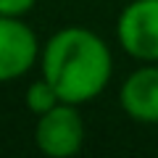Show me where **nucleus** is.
I'll use <instances>...</instances> for the list:
<instances>
[{
	"mask_svg": "<svg viewBox=\"0 0 158 158\" xmlns=\"http://www.w3.org/2000/svg\"><path fill=\"white\" fill-rule=\"evenodd\" d=\"M118 42L132 58L158 63V0H132L116 21Z\"/></svg>",
	"mask_w": 158,
	"mask_h": 158,
	"instance_id": "obj_3",
	"label": "nucleus"
},
{
	"mask_svg": "<svg viewBox=\"0 0 158 158\" xmlns=\"http://www.w3.org/2000/svg\"><path fill=\"white\" fill-rule=\"evenodd\" d=\"M40 53L32 27L16 16H0V82L21 79Z\"/></svg>",
	"mask_w": 158,
	"mask_h": 158,
	"instance_id": "obj_4",
	"label": "nucleus"
},
{
	"mask_svg": "<svg viewBox=\"0 0 158 158\" xmlns=\"http://www.w3.org/2000/svg\"><path fill=\"white\" fill-rule=\"evenodd\" d=\"M121 108L140 124H158V63L132 71L118 92Z\"/></svg>",
	"mask_w": 158,
	"mask_h": 158,
	"instance_id": "obj_5",
	"label": "nucleus"
},
{
	"mask_svg": "<svg viewBox=\"0 0 158 158\" xmlns=\"http://www.w3.org/2000/svg\"><path fill=\"white\" fill-rule=\"evenodd\" d=\"M24 103H27V108L32 113H37V116H42V113H48L50 108H56L58 103H63L61 98H58L56 87L48 82L45 77L37 79V82H32V85L27 87V95H24Z\"/></svg>",
	"mask_w": 158,
	"mask_h": 158,
	"instance_id": "obj_6",
	"label": "nucleus"
},
{
	"mask_svg": "<svg viewBox=\"0 0 158 158\" xmlns=\"http://www.w3.org/2000/svg\"><path fill=\"white\" fill-rule=\"evenodd\" d=\"M42 77L56 87L63 103H82L98 98L111 82L113 56L106 40L87 27H63L45 42L40 53Z\"/></svg>",
	"mask_w": 158,
	"mask_h": 158,
	"instance_id": "obj_1",
	"label": "nucleus"
},
{
	"mask_svg": "<svg viewBox=\"0 0 158 158\" xmlns=\"http://www.w3.org/2000/svg\"><path fill=\"white\" fill-rule=\"evenodd\" d=\"M37 0H0V16H16L24 19L34 8Z\"/></svg>",
	"mask_w": 158,
	"mask_h": 158,
	"instance_id": "obj_7",
	"label": "nucleus"
},
{
	"mask_svg": "<svg viewBox=\"0 0 158 158\" xmlns=\"http://www.w3.org/2000/svg\"><path fill=\"white\" fill-rule=\"evenodd\" d=\"M34 142L50 158L77 156L85 145V121L74 103H58L37 118Z\"/></svg>",
	"mask_w": 158,
	"mask_h": 158,
	"instance_id": "obj_2",
	"label": "nucleus"
}]
</instances>
